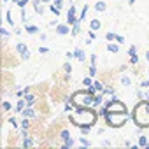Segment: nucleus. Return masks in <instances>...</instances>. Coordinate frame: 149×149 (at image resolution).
Returning a JSON list of instances; mask_svg holds the SVG:
<instances>
[{"label":"nucleus","instance_id":"obj_1","mask_svg":"<svg viewBox=\"0 0 149 149\" xmlns=\"http://www.w3.org/2000/svg\"><path fill=\"white\" fill-rule=\"evenodd\" d=\"M98 109L97 107H84V109H76L74 112H68V121L72 125H76L77 128H81L83 125H91L95 126L97 119H98Z\"/></svg>","mask_w":149,"mask_h":149},{"label":"nucleus","instance_id":"obj_2","mask_svg":"<svg viewBox=\"0 0 149 149\" xmlns=\"http://www.w3.org/2000/svg\"><path fill=\"white\" fill-rule=\"evenodd\" d=\"M133 125L142 132L144 128H149V105H147V100H139L137 105L133 107L132 114H130Z\"/></svg>","mask_w":149,"mask_h":149},{"label":"nucleus","instance_id":"obj_3","mask_svg":"<svg viewBox=\"0 0 149 149\" xmlns=\"http://www.w3.org/2000/svg\"><path fill=\"white\" fill-rule=\"evenodd\" d=\"M93 97L95 95H91L88 91V88H84L81 91H74L70 95V100H72V104H74L76 109H84V107H91L93 105Z\"/></svg>","mask_w":149,"mask_h":149},{"label":"nucleus","instance_id":"obj_4","mask_svg":"<svg viewBox=\"0 0 149 149\" xmlns=\"http://www.w3.org/2000/svg\"><path fill=\"white\" fill-rule=\"evenodd\" d=\"M128 121V112H112L107 111V114L104 116V123L107 128H121L125 126Z\"/></svg>","mask_w":149,"mask_h":149},{"label":"nucleus","instance_id":"obj_5","mask_svg":"<svg viewBox=\"0 0 149 149\" xmlns=\"http://www.w3.org/2000/svg\"><path fill=\"white\" fill-rule=\"evenodd\" d=\"M58 137H60V140H61V147H63V149H72L74 146H76V140L72 139V135H70L68 130H61Z\"/></svg>","mask_w":149,"mask_h":149},{"label":"nucleus","instance_id":"obj_6","mask_svg":"<svg viewBox=\"0 0 149 149\" xmlns=\"http://www.w3.org/2000/svg\"><path fill=\"white\" fill-rule=\"evenodd\" d=\"M77 21H81L79 16H77V7H76V4L70 0V7H68V11H67V23L72 26V25H76Z\"/></svg>","mask_w":149,"mask_h":149},{"label":"nucleus","instance_id":"obj_7","mask_svg":"<svg viewBox=\"0 0 149 149\" xmlns=\"http://www.w3.org/2000/svg\"><path fill=\"white\" fill-rule=\"evenodd\" d=\"M70 32H72V26L65 21V23H58L56 26H54V33L56 35H60V37H67V35H70Z\"/></svg>","mask_w":149,"mask_h":149},{"label":"nucleus","instance_id":"obj_8","mask_svg":"<svg viewBox=\"0 0 149 149\" xmlns=\"http://www.w3.org/2000/svg\"><path fill=\"white\" fill-rule=\"evenodd\" d=\"M35 146V142H33V139L28 135V130H23L21 128V147L23 149H28V147H33Z\"/></svg>","mask_w":149,"mask_h":149},{"label":"nucleus","instance_id":"obj_9","mask_svg":"<svg viewBox=\"0 0 149 149\" xmlns=\"http://www.w3.org/2000/svg\"><path fill=\"white\" fill-rule=\"evenodd\" d=\"M44 6L46 4L42 2V0H32V9H33V13L37 16H44L46 14V7Z\"/></svg>","mask_w":149,"mask_h":149},{"label":"nucleus","instance_id":"obj_10","mask_svg":"<svg viewBox=\"0 0 149 149\" xmlns=\"http://www.w3.org/2000/svg\"><path fill=\"white\" fill-rule=\"evenodd\" d=\"M21 116H23V118H28V119H35V118H37V112H35L33 105H26V107L23 109Z\"/></svg>","mask_w":149,"mask_h":149},{"label":"nucleus","instance_id":"obj_11","mask_svg":"<svg viewBox=\"0 0 149 149\" xmlns=\"http://www.w3.org/2000/svg\"><path fill=\"white\" fill-rule=\"evenodd\" d=\"M23 28H25V32H26L28 35H39V33H40V28H39L37 25H32V23L23 25Z\"/></svg>","mask_w":149,"mask_h":149},{"label":"nucleus","instance_id":"obj_12","mask_svg":"<svg viewBox=\"0 0 149 149\" xmlns=\"http://www.w3.org/2000/svg\"><path fill=\"white\" fill-rule=\"evenodd\" d=\"M74 54H76V60H77V61H81V63H84V61H86V58H88L83 47H76V49H74Z\"/></svg>","mask_w":149,"mask_h":149},{"label":"nucleus","instance_id":"obj_13","mask_svg":"<svg viewBox=\"0 0 149 149\" xmlns=\"http://www.w3.org/2000/svg\"><path fill=\"white\" fill-rule=\"evenodd\" d=\"M6 23H7L11 28H16V26H18V23H16L14 18H13V11H11V9H6Z\"/></svg>","mask_w":149,"mask_h":149},{"label":"nucleus","instance_id":"obj_14","mask_svg":"<svg viewBox=\"0 0 149 149\" xmlns=\"http://www.w3.org/2000/svg\"><path fill=\"white\" fill-rule=\"evenodd\" d=\"M25 107H26V100L25 98H18V102L14 105V114H21Z\"/></svg>","mask_w":149,"mask_h":149},{"label":"nucleus","instance_id":"obj_15","mask_svg":"<svg viewBox=\"0 0 149 149\" xmlns=\"http://www.w3.org/2000/svg\"><path fill=\"white\" fill-rule=\"evenodd\" d=\"M93 9H95L98 14H102V13H105V11H107V4L104 2V0H97L95 6H93Z\"/></svg>","mask_w":149,"mask_h":149},{"label":"nucleus","instance_id":"obj_16","mask_svg":"<svg viewBox=\"0 0 149 149\" xmlns=\"http://www.w3.org/2000/svg\"><path fill=\"white\" fill-rule=\"evenodd\" d=\"M119 46H121V44L116 42V40H114V42H107V51H109L111 54H118V53H119Z\"/></svg>","mask_w":149,"mask_h":149},{"label":"nucleus","instance_id":"obj_17","mask_svg":"<svg viewBox=\"0 0 149 149\" xmlns=\"http://www.w3.org/2000/svg\"><path fill=\"white\" fill-rule=\"evenodd\" d=\"M137 144H139L140 147H146V149H147V146H149V135L140 133V135L137 137Z\"/></svg>","mask_w":149,"mask_h":149},{"label":"nucleus","instance_id":"obj_18","mask_svg":"<svg viewBox=\"0 0 149 149\" xmlns=\"http://www.w3.org/2000/svg\"><path fill=\"white\" fill-rule=\"evenodd\" d=\"M119 83H121V86L128 88V86H132V84H133V79L128 76V74H123V76L119 77Z\"/></svg>","mask_w":149,"mask_h":149},{"label":"nucleus","instance_id":"obj_19","mask_svg":"<svg viewBox=\"0 0 149 149\" xmlns=\"http://www.w3.org/2000/svg\"><path fill=\"white\" fill-rule=\"evenodd\" d=\"M26 51H28V46H26L25 42H18V44L14 46V53L19 54V56H21L23 53H26Z\"/></svg>","mask_w":149,"mask_h":149},{"label":"nucleus","instance_id":"obj_20","mask_svg":"<svg viewBox=\"0 0 149 149\" xmlns=\"http://www.w3.org/2000/svg\"><path fill=\"white\" fill-rule=\"evenodd\" d=\"M102 104H104V93L98 91V93H95V97H93V107H100Z\"/></svg>","mask_w":149,"mask_h":149},{"label":"nucleus","instance_id":"obj_21","mask_svg":"<svg viewBox=\"0 0 149 149\" xmlns=\"http://www.w3.org/2000/svg\"><path fill=\"white\" fill-rule=\"evenodd\" d=\"M102 28V21L98 19V18H95V19H91L90 21V30H95V32H98Z\"/></svg>","mask_w":149,"mask_h":149},{"label":"nucleus","instance_id":"obj_22","mask_svg":"<svg viewBox=\"0 0 149 149\" xmlns=\"http://www.w3.org/2000/svg\"><path fill=\"white\" fill-rule=\"evenodd\" d=\"M81 21H77L76 25H72V32H70V37H77L79 33H81Z\"/></svg>","mask_w":149,"mask_h":149},{"label":"nucleus","instance_id":"obj_23","mask_svg":"<svg viewBox=\"0 0 149 149\" xmlns=\"http://www.w3.org/2000/svg\"><path fill=\"white\" fill-rule=\"evenodd\" d=\"M7 125H9L11 128H14V130H18V128H21V125L18 123V119H16V116H11V118L7 119Z\"/></svg>","mask_w":149,"mask_h":149},{"label":"nucleus","instance_id":"obj_24","mask_svg":"<svg viewBox=\"0 0 149 149\" xmlns=\"http://www.w3.org/2000/svg\"><path fill=\"white\" fill-rule=\"evenodd\" d=\"M0 35H2V40H4V44H6V42H7V39L11 37V32L2 25V26H0Z\"/></svg>","mask_w":149,"mask_h":149},{"label":"nucleus","instance_id":"obj_25","mask_svg":"<svg viewBox=\"0 0 149 149\" xmlns=\"http://www.w3.org/2000/svg\"><path fill=\"white\" fill-rule=\"evenodd\" d=\"M88 11H90V6H88V4H84V6L81 7V13H79V19H81V21H84V19H86Z\"/></svg>","mask_w":149,"mask_h":149},{"label":"nucleus","instance_id":"obj_26","mask_svg":"<svg viewBox=\"0 0 149 149\" xmlns=\"http://www.w3.org/2000/svg\"><path fill=\"white\" fill-rule=\"evenodd\" d=\"M23 98L26 100V105H33V104H35V100H37V98H35V95H33L32 91H28V93H26Z\"/></svg>","mask_w":149,"mask_h":149},{"label":"nucleus","instance_id":"obj_27","mask_svg":"<svg viewBox=\"0 0 149 149\" xmlns=\"http://www.w3.org/2000/svg\"><path fill=\"white\" fill-rule=\"evenodd\" d=\"M88 74L91 77H97V74H98V68H97V63H90L88 67Z\"/></svg>","mask_w":149,"mask_h":149},{"label":"nucleus","instance_id":"obj_28","mask_svg":"<svg viewBox=\"0 0 149 149\" xmlns=\"http://www.w3.org/2000/svg\"><path fill=\"white\" fill-rule=\"evenodd\" d=\"M93 81H95V77H91L90 74H88V76L83 79V86H84V88H90V86H93Z\"/></svg>","mask_w":149,"mask_h":149},{"label":"nucleus","instance_id":"obj_29","mask_svg":"<svg viewBox=\"0 0 149 149\" xmlns=\"http://www.w3.org/2000/svg\"><path fill=\"white\" fill-rule=\"evenodd\" d=\"M47 9H49V13H51V14H54V16H56V18H58V16H60V14H61V9H58V7H56V6H54V4H53V2H51V4H49V7H47Z\"/></svg>","mask_w":149,"mask_h":149},{"label":"nucleus","instance_id":"obj_30","mask_svg":"<svg viewBox=\"0 0 149 149\" xmlns=\"http://www.w3.org/2000/svg\"><path fill=\"white\" fill-rule=\"evenodd\" d=\"M19 125H21V128H23V130H30V126H32V119L23 118V119L19 121Z\"/></svg>","mask_w":149,"mask_h":149},{"label":"nucleus","instance_id":"obj_31","mask_svg":"<svg viewBox=\"0 0 149 149\" xmlns=\"http://www.w3.org/2000/svg\"><path fill=\"white\" fill-rule=\"evenodd\" d=\"M13 109V104L9 102V100H2V112L6 114V112H9Z\"/></svg>","mask_w":149,"mask_h":149},{"label":"nucleus","instance_id":"obj_32","mask_svg":"<svg viewBox=\"0 0 149 149\" xmlns=\"http://www.w3.org/2000/svg\"><path fill=\"white\" fill-rule=\"evenodd\" d=\"M79 144H81L83 147H91V146H93V144H91V140H88V139H86V135L79 137Z\"/></svg>","mask_w":149,"mask_h":149},{"label":"nucleus","instance_id":"obj_33","mask_svg":"<svg viewBox=\"0 0 149 149\" xmlns=\"http://www.w3.org/2000/svg\"><path fill=\"white\" fill-rule=\"evenodd\" d=\"M116 37H118L116 32H107V33H105V40H107V42H114Z\"/></svg>","mask_w":149,"mask_h":149},{"label":"nucleus","instance_id":"obj_34","mask_svg":"<svg viewBox=\"0 0 149 149\" xmlns=\"http://www.w3.org/2000/svg\"><path fill=\"white\" fill-rule=\"evenodd\" d=\"M93 88H95L97 91H104V88H105V86H104V83H102V81L95 79V81H93Z\"/></svg>","mask_w":149,"mask_h":149},{"label":"nucleus","instance_id":"obj_35","mask_svg":"<svg viewBox=\"0 0 149 149\" xmlns=\"http://www.w3.org/2000/svg\"><path fill=\"white\" fill-rule=\"evenodd\" d=\"M91 128H93L91 125H83V126L79 128V130H81V135H90V132H91Z\"/></svg>","mask_w":149,"mask_h":149},{"label":"nucleus","instance_id":"obj_36","mask_svg":"<svg viewBox=\"0 0 149 149\" xmlns=\"http://www.w3.org/2000/svg\"><path fill=\"white\" fill-rule=\"evenodd\" d=\"M139 61H140V56H139V54H133V56H130V60H128L130 65H139Z\"/></svg>","mask_w":149,"mask_h":149},{"label":"nucleus","instance_id":"obj_37","mask_svg":"<svg viewBox=\"0 0 149 149\" xmlns=\"http://www.w3.org/2000/svg\"><path fill=\"white\" fill-rule=\"evenodd\" d=\"M102 93H104V95H109V97H112V95H116V91H114V88H112V86H105Z\"/></svg>","mask_w":149,"mask_h":149},{"label":"nucleus","instance_id":"obj_38","mask_svg":"<svg viewBox=\"0 0 149 149\" xmlns=\"http://www.w3.org/2000/svg\"><path fill=\"white\" fill-rule=\"evenodd\" d=\"M37 51H39V54H42V56H46V54H49V53H51V49H49V47H46V46H40Z\"/></svg>","mask_w":149,"mask_h":149},{"label":"nucleus","instance_id":"obj_39","mask_svg":"<svg viewBox=\"0 0 149 149\" xmlns=\"http://www.w3.org/2000/svg\"><path fill=\"white\" fill-rule=\"evenodd\" d=\"M126 53H128V56H133V54H139V53H137V46H133V44H132V46L128 47V51H126Z\"/></svg>","mask_w":149,"mask_h":149},{"label":"nucleus","instance_id":"obj_40","mask_svg":"<svg viewBox=\"0 0 149 149\" xmlns=\"http://www.w3.org/2000/svg\"><path fill=\"white\" fill-rule=\"evenodd\" d=\"M63 70H65V72H68V74H72V63H70V60L63 63Z\"/></svg>","mask_w":149,"mask_h":149},{"label":"nucleus","instance_id":"obj_41","mask_svg":"<svg viewBox=\"0 0 149 149\" xmlns=\"http://www.w3.org/2000/svg\"><path fill=\"white\" fill-rule=\"evenodd\" d=\"M28 2H30V0H19L16 6H18V9H25V7L28 6Z\"/></svg>","mask_w":149,"mask_h":149},{"label":"nucleus","instance_id":"obj_42","mask_svg":"<svg viewBox=\"0 0 149 149\" xmlns=\"http://www.w3.org/2000/svg\"><path fill=\"white\" fill-rule=\"evenodd\" d=\"M65 56H67V60H70V61H72V60H76V54H74V51H67Z\"/></svg>","mask_w":149,"mask_h":149},{"label":"nucleus","instance_id":"obj_43","mask_svg":"<svg viewBox=\"0 0 149 149\" xmlns=\"http://www.w3.org/2000/svg\"><path fill=\"white\" fill-rule=\"evenodd\" d=\"M30 56H32V54H30V51H26V53H23L19 58H21L23 61H28V60H30Z\"/></svg>","mask_w":149,"mask_h":149},{"label":"nucleus","instance_id":"obj_44","mask_svg":"<svg viewBox=\"0 0 149 149\" xmlns=\"http://www.w3.org/2000/svg\"><path fill=\"white\" fill-rule=\"evenodd\" d=\"M140 88H149V77L140 81Z\"/></svg>","mask_w":149,"mask_h":149},{"label":"nucleus","instance_id":"obj_45","mask_svg":"<svg viewBox=\"0 0 149 149\" xmlns=\"http://www.w3.org/2000/svg\"><path fill=\"white\" fill-rule=\"evenodd\" d=\"M39 39H40L42 42H46V40H47L49 37H47V33H44V32H40V33H39Z\"/></svg>","mask_w":149,"mask_h":149},{"label":"nucleus","instance_id":"obj_46","mask_svg":"<svg viewBox=\"0 0 149 149\" xmlns=\"http://www.w3.org/2000/svg\"><path fill=\"white\" fill-rule=\"evenodd\" d=\"M116 42H119V44H125V42H126V39H125L123 35H118V37H116Z\"/></svg>","mask_w":149,"mask_h":149},{"label":"nucleus","instance_id":"obj_47","mask_svg":"<svg viewBox=\"0 0 149 149\" xmlns=\"http://www.w3.org/2000/svg\"><path fill=\"white\" fill-rule=\"evenodd\" d=\"M56 25H58V19H53V21H49V23H47V26H49V28H54Z\"/></svg>","mask_w":149,"mask_h":149},{"label":"nucleus","instance_id":"obj_48","mask_svg":"<svg viewBox=\"0 0 149 149\" xmlns=\"http://www.w3.org/2000/svg\"><path fill=\"white\" fill-rule=\"evenodd\" d=\"M128 65H130V63H123V65L119 67V72H126V70H128Z\"/></svg>","mask_w":149,"mask_h":149},{"label":"nucleus","instance_id":"obj_49","mask_svg":"<svg viewBox=\"0 0 149 149\" xmlns=\"http://www.w3.org/2000/svg\"><path fill=\"white\" fill-rule=\"evenodd\" d=\"M13 30H14V33H16V35H21V32H23L25 28H19V26H16V28H13Z\"/></svg>","mask_w":149,"mask_h":149},{"label":"nucleus","instance_id":"obj_50","mask_svg":"<svg viewBox=\"0 0 149 149\" xmlns=\"http://www.w3.org/2000/svg\"><path fill=\"white\" fill-rule=\"evenodd\" d=\"M70 79H72V77H70V74H68V72H65V77H63V81H65V83H70Z\"/></svg>","mask_w":149,"mask_h":149},{"label":"nucleus","instance_id":"obj_51","mask_svg":"<svg viewBox=\"0 0 149 149\" xmlns=\"http://www.w3.org/2000/svg\"><path fill=\"white\" fill-rule=\"evenodd\" d=\"M90 63H97V54H91L90 56Z\"/></svg>","mask_w":149,"mask_h":149},{"label":"nucleus","instance_id":"obj_52","mask_svg":"<svg viewBox=\"0 0 149 149\" xmlns=\"http://www.w3.org/2000/svg\"><path fill=\"white\" fill-rule=\"evenodd\" d=\"M104 133H105V128H98L97 130V135H104Z\"/></svg>","mask_w":149,"mask_h":149},{"label":"nucleus","instance_id":"obj_53","mask_svg":"<svg viewBox=\"0 0 149 149\" xmlns=\"http://www.w3.org/2000/svg\"><path fill=\"white\" fill-rule=\"evenodd\" d=\"M144 95H146V100H149V88H144Z\"/></svg>","mask_w":149,"mask_h":149},{"label":"nucleus","instance_id":"obj_54","mask_svg":"<svg viewBox=\"0 0 149 149\" xmlns=\"http://www.w3.org/2000/svg\"><path fill=\"white\" fill-rule=\"evenodd\" d=\"M144 60H146V61H147V63H149V49H147V51H146V53H144Z\"/></svg>","mask_w":149,"mask_h":149},{"label":"nucleus","instance_id":"obj_55","mask_svg":"<svg viewBox=\"0 0 149 149\" xmlns=\"http://www.w3.org/2000/svg\"><path fill=\"white\" fill-rule=\"evenodd\" d=\"M135 2H137V0H128V6H133Z\"/></svg>","mask_w":149,"mask_h":149},{"label":"nucleus","instance_id":"obj_56","mask_svg":"<svg viewBox=\"0 0 149 149\" xmlns=\"http://www.w3.org/2000/svg\"><path fill=\"white\" fill-rule=\"evenodd\" d=\"M42 2H44V4H51V2H53V0H42Z\"/></svg>","mask_w":149,"mask_h":149},{"label":"nucleus","instance_id":"obj_57","mask_svg":"<svg viewBox=\"0 0 149 149\" xmlns=\"http://www.w3.org/2000/svg\"><path fill=\"white\" fill-rule=\"evenodd\" d=\"M11 2H13V4H18V2H19V0H11Z\"/></svg>","mask_w":149,"mask_h":149},{"label":"nucleus","instance_id":"obj_58","mask_svg":"<svg viewBox=\"0 0 149 149\" xmlns=\"http://www.w3.org/2000/svg\"><path fill=\"white\" fill-rule=\"evenodd\" d=\"M7 2H11V0H2V4H7Z\"/></svg>","mask_w":149,"mask_h":149},{"label":"nucleus","instance_id":"obj_59","mask_svg":"<svg viewBox=\"0 0 149 149\" xmlns=\"http://www.w3.org/2000/svg\"><path fill=\"white\" fill-rule=\"evenodd\" d=\"M147 77H149V68H147Z\"/></svg>","mask_w":149,"mask_h":149},{"label":"nucleus","instance_id":"obj_60","mask_svg":"<svg viewBox=\"0 0 149 149\" xmlns=\"http://www.w3.org/2000/svg\"><path fill=\"white\" fill-rule=\"evenodd\" d=\"M147 105H149V100H147Z\"/></svg>","mask_w":149,"mask_h":149},{"label":"nucleus","instance_id":"obj_61","mask_svg":"<svg viewBox=\"0 0 149 149\" xmlns=\"http://www.w3.org/2000/svg\"><path fill=\"white\" fill-rule=\"evenodd\" d=\"M147 135H149V132H147Z\"/></svg>","mask_w":149,"mask_h":149},{"label":"nucleus","instance_id":"obj_62","mask_svg":"<svg viewBox=\"0 0 149 149\" xmlns=\"http://www.w3.org/2000/svg\"><path fill=\"white\" fill-rule=\"evenodd\" d=\"M68 2H70V0H68Z\"/></svg>","mask_w":149,"mask_h":149}]
</instances>
